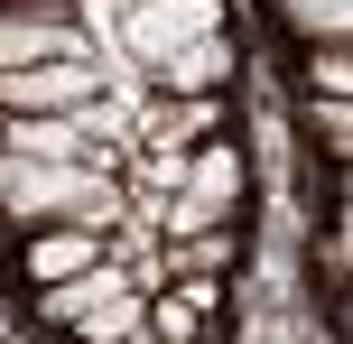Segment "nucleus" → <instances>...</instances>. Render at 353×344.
<instances>
[{
  "label": "nucleus",
  "mask_w": 353,
  "mask_h": 344,
  "mask_svg": "<svg viewBox=\"0 0 353 344\" xmlns=\"http://www.w3.org/2000/svg\"><path fill=\"white\" fill-rule=\"evenodd\" d=\"M0 214H10V223H47V214H93V223H112V196H103V177H84V168L0 159Z\"/></svg>",
  "instance_id": "1"
},
{
  "label": "nucleus",
  "mask_w": 353,
  "mask_h": 344,
  "mask_svg": "<svg viewBox=\"0 0 353 344\" xmlns=\"http://www.w3.org/2000/svg\"><path fill=\"white\" fill-rule=\"evenodd\" d=\"M37 316H47V326H74L84 344H121L140 326V298H130L121 270H74V279H56V289L37 298Z\"/></svg>",
  "instance_id": "2"
},
{
  "label": "nucleus",
  "mask_w": 353,
  "mask_h": 344,
  "mask_svg": "<svg viewBox=\"0 0 353 344\" xmlns=\"http://www.w3.org/2000/svg\"><path fill=\"white\" fill-rule=\"evenodd\" d=\"M121 37H130V56L159 65L195 37H223V0H121Z\"/></svg>",
  "instance_id": "3"
},
{
  "label": "nucleus",
  "mask_w": 353,
  "mask_h": 344,
  "mask_svg": "<svg viewBox=\"0 0 353 344\" xmlns=\"http://www.w3.org/2000/svg\"><path fill=\"white\" fill-rule=\"evenodd\" d=\"M93 93V74L74 56H47V65H0V112H74Z\"/></svg>",
  "instance_id": "4"
},
{
  "label": "nucleus",
  "mask_w": 353,
  "mask_h": 344,
  "mask_svg": "<svg viewBox=\"0 0 353 344\" xmlns=\"http://www.w3.org/2000/svg\"><path fill=\"white\" fill-rule=\"evenodd\" d=\"M176 177L195 186V205L176 214V233H195V223H214V214H223L232 196H242V149H195V159L176 168Z\"/></svg>",
  "instance_id": "5"
},
{
  "label": "nucleus",
  "mask_w": 353,
  "mask_h": 344,
  "mask_svg": "<svg viewBox=\"0 0 353 344\" xmlns=\"http://www.w3.org/2000/svg\"><path fill=\"white\" fill-rule=\"evenodd\" d=\"M47 56H74V19L0 10V65H47Z\"/></svg>",
  "instance_id": "6"
},
{
  "label": "nucleus",
  "mask_w": 353,
  "mask_h": 344,
  "mask_svg": "<svg viewBox=\"0 0 353 344\" xmlns=\"http://www.w3.org/2000/svg\"><path fill=\"white\" fill-rule=\"evenodd\" d=\"M93 261H103V223H65V233H37L28 242V279H47V289H56V279H74V270H93Z\"/></svg>",
  "instance_id": "7"
},
{
  "label": "nucleus",
  "mask_w": 353,
  "mask_h": 344,
  "mask_svg": "<svg viewBox=\"0 0 353 344\" xmlns=\"http://www.w3.org/2000/svg\"><path fill=\"white\" fill-rule=\"evenodd\" d=\"M0 140H10V159H56V168L84 159V130H74L65 112H10V130H0Z\"/></svg>",
  "instance_id": "8"
},
{
  "label": "nucleus",
  "mask_w": 353,
  "mask_h": 344,
  "mask_svg": "<svg viewBox=\"0 0 353 344\" xmlns=\"http://www.w3.org/2000/svg\"><path fill=\"white\" fill-rule=\"evenodd\" d=\"M223 74H232V47H223V37H195V47L159 56V84H168V93H214Z\"/></svg>",
  "instance_id": "9"
},
{
  "label": "nucleus",
  "mask_w": 353,
  "mask_h": 344,
  "mask_svg": "<svg viewBox=\"0 0 353 344\" xmlns=\"http://www.w3.org/2000/svg\"><path fill=\"white\" fill-rule=\"evenodd\" d=\"M279 19L307 37V47H344L353 37V0H279Z\"/></svg>",
  "instance_id": "10"
},
{
  "label": "nucleus",
  "mask_w": 353,
  "mask_h": 344,
  "mask_svg": "<svg viewBox=\"0 0 353 344\" xmlns=\"http://www.w3.org/2000/svg\"><path fill=\"white\" fill-rule=\"evenodd\" d=\"M149 316H159V335H168V344H195V335H205V316H214V279H186V289L159 298Z\"/></svg>",
  "instance_id": "11"
},
{
  "label": "nucleus",
  "mask_w": 353,
  "mask_h": 344,
  "mask_svg": "<svg viewBox=\"0 0 353 344\" xmlns=\"http://www.w3.org/2000/svg\"><path fill=\"white\" fill-rule=\"evenodd\" d=\"M223 261H232V233H214V223H195V242L176 252V270H186V279H205V270H223Z\"/></svg>",
  "instance_id": "12"
},
{
  "label": "nucleus",
  "mask_w": 353,
  "mask_h": 344,
  "mask_svg": "<svg viewBox=\"0 0 353 344\" xmlns=\"http://www.w3.org/2000/svg\"><path fill=\"white\" fill-rule=\"evenodd\" d=\"M307 84H316V93H353V56L344 47H316V56H307Z\"/></svg>",
  "instance_id": "13"
},
{
  "label": "nucleus",
  "mask_w": 353,
  "mask_h": 344,
  "mask_svg": "<svg viewBox=\"0 0 353 344\" xmlns=\"http://www.w3.org/2000/svg\"><path fill=\"white\" fill-rule=\"evenodd\" d=\"M316 140L335 149V159L353 149V112H344V93H316Z\"/></svg>",
  "instance_id": "14"
}]
</instances>
